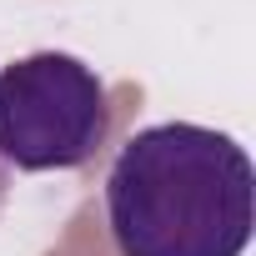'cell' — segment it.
<instances>
[{
	"mask_svg": "<svg viewBox=\"0 0 256 256\" xmlns=\"http://www.w3.org/2000/svg\"><path fill=\"white\" fill-rule=\"evenodd\" d=\"M106 226L120 256H241L256 226V171L236 136L161 120L106 171Z\"/></svg>",
	"mask_w": 256,
	"mask_h": 256,
	"instance_id": "cell-1",
	"label": "cell"
},
{
	"mask_svg": "<svg viewBox=\"0 0 256 256\" xmlns=\"http://www.w3.org/2000/svg\"><path fill=\"white\" fill-rule=\"evenodd\" d=\"M110 136L106 80L66 50L0 70V161L16 171H80Z\"/></svg>",
	"mask_w": 256,
	"mask_h": 256,
	"instance_id": "cell-2",
	"label": "cell"
}]
</instances>
